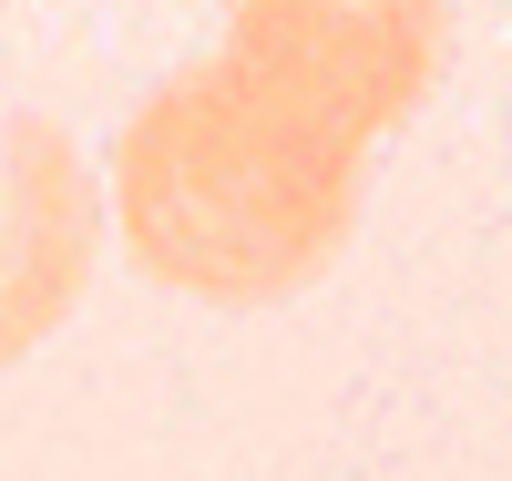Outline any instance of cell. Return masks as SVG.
<instances>
[{"mask_svg": "<svg viewBox=\"0 0 512 481\" xmlns=\"http://www.w3.org/2000/svg\"><path fill=\"white\" fill-rule=\"evenodd\" d=\"M103 256V185L52 113H0V369L52 338Z\"/></svg>", "mask_w": 512, "mask_h": 481, "instance_id": "cell-3", "label": "cell"}, {"mask_svg": "<svg viewBox=\"0 0 512 481\" xmlns=\"http://www.w3.org/2000/svg\"><path fill=\"white\" fill-rule=\"evenodd\" d=\"M226 62L369 154L431 103L451 0H226Z\"/></svg>", "mask_w": 512, "mask_h": 481, "instance_id": "cell-2", "label": "cell"}, {"mask_svg": "<svg viewBox=\"0 0 512 481\" xmlns=\"http://www.w3.org/2000/svg\"><path fill=\"white\" fill-rule=\"evenodd\" d=\"M359 174H369L359 144L256 93L216 52L123 113L103 215L134 277L205 297V308H277L349 256Z\"/></svg>", "mask_w": 512, "mask_h": 481, "instance_id": "cell-1", "label": "cell"}]
</instances>
